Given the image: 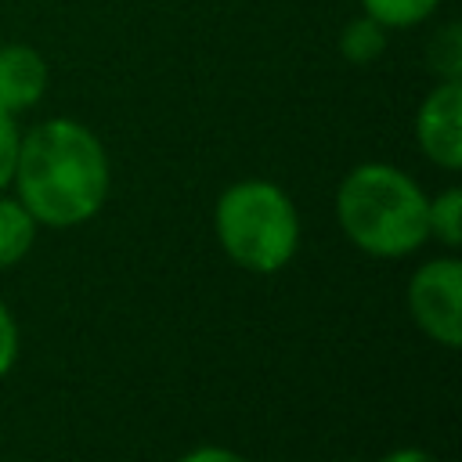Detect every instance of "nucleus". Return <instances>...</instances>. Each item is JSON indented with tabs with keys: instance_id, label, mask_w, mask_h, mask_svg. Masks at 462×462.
I'll use <instances>...</instances> for the list:
<instances>
[{
	"instance_id": "nucleus-1",
	"label": "nucleus",
	"mask_w": 462,
	"mask_h": 462,
	"mask_svg": "<svg viewBox=\"0 0 462 462\" xmlns=\"http://www.w3.org/2000/svg\"><path fill=\"white\" fill-rule=\"evenodd\" d=\"M11 180L32 220L72 227L90 220L108 195V155L76 119H47L18 141Z\"/></svg>"
},
{
	"instance_id": "nucleus-2",
	"label": "nucleus",
	"mask_w": 462,
	"mask_h": 462,
	"mask_svg": "<svg viewBox=\"0 0 462 462\" xmlns=\"http://www.w3.org/2000/svg\"><path fill=\"white\" fill-rule=\"evenodd\" d=\"M336 217L346 238L372 256H404L430 238V199L386 162H361L343 177Z\"/></svg>"
},
{
	"instance_id": "nucleus-3",
	"label": "nucleus",
	"mask_w": 462,
	"mask_h": 462,
	"mask_svg": "<svg viewBox=\"0 0 462 462\" xmlns=\"http://www.w3.org/2000/svg\"><path fill=\"white\" fill-rule=\"evenodd\" d=\"M217 238L224 253L256 274L282 271L300 245V220L289 195L271 180H238L217 199Z\"/></svg>"
},
{
	"instance_id": "nucleus-4",
	"label": "nucleus",
	"mask_w": 462,
	"mask_h": 462,
	"mask_svg": "<svg viewBox=\"0 0 462 462\" xmlns=\"http://www.w3.org/2000/svg\"><path fill=\"white\" fill-rule=\"evenodd\" d=\"M458 296H462V263L451 256L430 260L411 274V285H408L411 318L426 336H433L444 346H458L462 339Z\"/></svg>"
},
{
	"instance_id": "nucleus-5",
	"label": "nucleus",
	"mask_w": 462,
	"mask_h": 462,
	"mask_svg": "<svg viewBox=\"0 0 462 462\" xmlns=\"http://www.w3.org/2000/svg\"><path fill=\"white\" fill-rule=\"evenodd\" d=\"M415 137L426 159L444 170L462 166V83L440 79L415 112Z\"/></svg>"
},
{
	"instance_id": "nucleus-6",
	"label": "nucleus",
	"mask_w": 462,
	"mask_h": 462,
	"mask_svg": "<svg viewBox=\"0 0 462 462\" xmlns=\"http://www.w3.org/2000/svg\"><path fill=\"white\" fill-rule=\"evenodd\" d=\"M47 90V61L29 43L0 47V108L25 112Z\"/></svg>"
},
{
	"instance_id": "nucleus-7",
	"label": "nucleus",
	"mask_w": 462,
	"mask_h": 462,
	"mask_svg": "<svg viewBox=\"0 0 462 462\" xmlns=\"http://www.w3.org/2000/svg\"><path fill=\"white\" fill-rule=\"evenodd\" d=\"M36 238V220L18 199H0V267L18 263Z\"/></svg>"
},
{
	"instance_id": "nucleus-8",
	"label": "nucleus",
	"mask_w": 462,
	"mask_h": 462,
	"mask_svg": "<svg viewBox=\"0 0 462 462\" xmlns=\"http://www.w3.org/2000/svg\"><path fill=\"white\" fill-rule=\"evenodd\" d=\"M383 51H386V29H383L375 18L357 14V18H350V22L343 25V32H339V54H343L346 61L368 65V61H375Z\"/></svg>"
},
{
	"instance_id": "nucleus-9",
	"label": "nucleus",
	"mask_w": 462,
	"mask_h": 462,
	"mask_svg": "<svg viewBox=\"0 0 462 462\" xmlns=\"http://www.w3.org/2000/svg\"><path fill=\"white\" fill-rule=\"evenodd\" d=\"M440 0H361V14L375 18L383 29H408L426 22Z\"/></svg>"
},
{
	"instance_id": "nucleus-10",
	"label": "nucleus",
	"mask_w": 462,
	"mask_h": 462,
	"mask_svg": "<svg viewBox=\"0 0 462 462\" xmlns=\"http://www.w3.org/2000/svg\"><path fill=\"white\" fill-rule=\"evenodd\" d=\"M430 235H437L444 245L462 242V191L448 188L430 202Z\"/></svg>"
},
{
	"instance_id": "nucleus-11",
	"label": "nucleus",
	"mask_w": 462,
	"mask_h": 462,
	"mask_svg": "<svg viewBox=\"0 0 462 462\" xmlns=\"http://www.w3.org/2000/svg\"><path fill=\"white\" fill-rule=\"evenodd\" d=\"M430 69L440 76V79H458L462 72V32L458 25H444L433 43H430Z\"/></svg>"
},
{
	"instance_id": "nucleus-12",
	"label": "nucleus",
	"mask_w": 462,
	"mask_h": 462,
	"mask_svg": "<svg viewBox=\"0 0 462 462\" xmlns=\"http://www.w3.org/2000/svg\"><path fill=\"white\" fill-rule=\"evenodd\" d=\"M18 126H14V112L0 108V191L4 184H11V173H14V159H18Z\"/></svg>"
},
{
	"instance_id": "nucleus-13",
	"label": "nucleus",
	"mask_w": 462,
	"mask_h": 462,
	"mask_svg": "<svg viewBox=\"0 0 462 462\" xmlns=\"http://www.w3.org/2000/svg\"><path fill=\"white\" fill-rule=\"evenodd\" d=\"M14 357H18V328H14L11 310L0 303V379L11 372Z\"/></svg>"
},
{
	"instance_id": "nucleus-14",
	"label": "nucleus",
	"mask_w": 462,
	"mask_h": 462,
	"mask_svg": "<svg viewBox=\"0 0 462 462\" xmlns=\"http://www.w3.org/2000/svg\"><path fill=\"white\" fill-rule=\"evenodd\" d=\"M180 462H245V458L238 451H227V448H195Z\"/></svg>"
},
{
	"instance_id": "nucleus-15",
	"label": "nucleus",
	"mask_w": 462,
	"mask_h": 462,
	"mask_svg": "<svg viewBox=\"0 0 462 462\" xmlns=\"http://www.w3.org/2000/svg\"><path fill=\"white\" fill-rule=\"evenodd\" d=\"M379 462H437V458L430 451H422V448H397V451L383 455Z\"/></svg>"
}]
</instances>
